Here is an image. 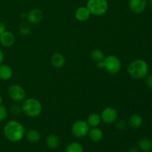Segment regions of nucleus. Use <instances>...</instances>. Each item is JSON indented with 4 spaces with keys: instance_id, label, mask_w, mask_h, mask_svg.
Listing matches in <instances>:
<instances>
[{
    "instance_id": "obj_1",
    "label": "nucleus",
    "mask_w": 152,
    "mask_h": 152,
    "mask_svg": "<svg viewBox=\"0 0 152 152\" xmlns=\"http://www.w3.org/2000/svg\"><path fill=\"white\" fill-rule=\"evenodd\" d=\"M25 127L16 120H9L4 124L3 133L8 141L18 142L22 140L25 135Z\"/></svg>"
},
{
    "instance_id": "obj_2",
    "label": "nucleus",
    "mask_w": 152,
    "mask_h": 152,
    "mask_svg": "<svg viewBox=\"0 0 152 152\" xmlns=\"http://www.w3.org/2000/svg\"><path fill=\"white\" fill-rule=\"evenodd\" d=\"M128 74L135 79H143L149 72L148 63L142 59L134 60L128 65Z\"/></svg>"
},
{
    "instance_id": "obj_3",
    "label": "nucleus",
    "mask_w": 152,
    "mask_h": 152,
    "mask_svg": "<svg viewBox=\"0 0 152 152\" xmlns=\"http://www.w3.org/2000/svg\"><path fill=\"white\" fill-rule=\"evenodd\" d=\"M22 111L28 117L35 118L37 117L42 111V105L38 99L35 98H28L22 101L21 105Z\"/></svg>"
},
{
    "instance_id": "obj_4",
    "label": "nucleus",
    "mask_w": 152,
    "mask_h": 152,
    "mask_svg": "<svg viewBox=\"0 0 152 152\" xmlns=\"http://www.w3.org/2000/svg\"><path fill=\"white\" fill-rule=\"evenodd\" d=\"M86 7L91 14L94 16H102L108 9L107 0H88Z\"/></svg>"
},
{
    "instance_id": "obj_5",
    "label": "nucleus",
    "mask_w": 152,
    "mask_h": 152,
    "mask_svg": "<svg viewBox=\"0 0 152 152\" xmlns=\"http://www.w3.org/2000/svg\"><path fill=\"white\" fill-rule=\"evenodd\" d=\"M103 62L104 69L106 70L109 74H117L121 70V61L115 55H108L105 56Z\"/></svg>"
},
{
    "instance_id": "obj_6",
    "label": "nucleus",
    "mask_w": 152,
    "mask_h": 152,
    "mask_svg": "<svg viewBox=\"0 0 152 152\" xmlns=\"http://www.w3.org/2000/svg\"><path fill=\"white\" fill-rule=\"evenodd\" d=\"M90 126L85 120H77L74 122L71 127V132L75 137L83 138L88 134Z\"/></svg>"
},
{
    "instance_id": "obj_7",
    "label": "nucleus",
    "mask_w": 152,
    "mask_h": 152,
    "mask_svg": "<svg viewBox=\"0 0 152 152\" xmlns=\"http://www.w3.org/2000/svg\"><path fill=\"white\" fill-rule=\"evenodd\" d=\"M7 94L9 97L16 102H22L26 97V92L25 89L18 84H13L9 86Z\"/></svg>"
},
{
    "instance_id": "obj_8",
    "label": "nucleus",
    "mask_w": 152,
    "mask_h": 152,
    "mask_svg": "<svg viewBox=\"0 0 152 152\" xmlns=\"http://www.w3.org/2000/svg\"><path fill=\"white\" fill-rule=\"evenodd\" d=\"M100 117L103 123L106 124H112L115 123L118 119V113L115 108L107 107L102 110Z\"/></svg>"
},
{
    "instance_id": "obj_9",
    "label": "nucleus",
    "mask_w": 152,
    "mask_h": 152,
    "mask_svg": "<svg viewBox=\"0 0 152 152\" xmlns=\"http://www.w3.org/2000/svg\"><path fill=\"white\" fill-rule=\"evenodd\" d=\"M146 0H129V7L131 11L135 14H140L145 10Z\"/></svg>"
},
{
    "instance_id": "obj_10",
    "label": "nucleus",
    "mask_w": 152,
    "mask_h": 152,
    "mask_svg": "<svg viewBox=\"0 0 152 152\" xmlns=\"http://www.w3.org/2000/svg\"><path fill=\"white\" fill-rule=\"evenodd\" d=\"M43 16L44 15H43L42 11L38 8L32 9L26 15L28 22L31 24H34V25L40 23L42 21Z\"/></svg>"
},
{
    "instance_id": "obj_11",
    "label": "nucleus",
    "mask_w": 152,
    "mask_h": 152,
    "mask_svg": "<svg viewBox=\"0 0 152 152\" xmlns=\"http://www.w3.org/2000/svg\"><path fill=\"white\" fill-rule=\"evenodd\" d=\"M16 37L14 34L8 31H5L0 35V44L4 48H10L15 44Z\"/></svg>"
},
{
    "instance_id": "obj_12",
    "label": "nucleus",
    "mask_w": 152,
    "mask_h": 152,
    "mask_svg": "<svg viewBox=\"0 0 152 152\" xmlns=\"http://www.w3.org/2000/svg\"><path fill=\"white\" fill-rule=\"evenodd\" d=\"M91 13L86 6L78 7L75 11V17L80 22H86L90 18Z\"/></svg>"
},
{
    "instance_id": "obj_13",
    "label": "nucleus",
    "mask_w": 152,
    "mask_h": 152,
    "mask_svg": "<svg viewBox=\"0 0 152 152\" xmlns=\"http://www.w3.org/2000/svg\"><path fill=\"white\" fill-rule=\"evenodd\" d=\"M50 63L54 68H61L65 65V59L61 53H54L50 58Z\"/></svg>"
},
{
    "instance_id": "obj_14",
    "label": "nucleus",
    "mask_w": 152,
    "mask_h": 152,
    "mask_svg": "<svg viewBox=\"0 0 152 152\" xmlns=\"http://www.w3.org/2000/svg\"><path fill=\"white\" fill-rule=\"evenodd\" d=\"M88 136L92 142H99L103 138V132L99 128L94 127L92 129H90V130H89Z\"/></svg>"
},
{
    "instance_id": "obj_15",
    "label": "nucleus",
    "mask_w": 152,
    "mask_h": 152,
    "mask_svg": "<svg viewBox=\"0 0 152 152\" xmlns=\"http://www.w3.org/2000/svg\"><path fill=\"white\" fill-rule=\"evenodd\" d=\"M13 77V69L8 65H0V79L1 80H8Z\"/></svg>"
},
{
    "instance_id": "obj_16",
    "label": "nucleus",
    "mask_w": 152,
    "mask_h": 152,
    "mask_svg": "<svg viewBox=\"0 0 152 152\" xmlns=\"http://www.w3.org/2000/svg\"><path fill=\"white\" fill-rule=\"evenodd\" d=\"M143 120L140 114H133L129 120V124L133 129H138L142 126Z\"/></svg>"
},
{
    "instance_id": "obj_17",
    "label": "nucleus",
    "mask_w": 152,
    "mask_h": 152,
    "mask_svg": "<svg viewBox=\"0 0 152 152\" xmlns=\"http://www.w3.org/2000/svg\"><path fill=\"white\" fill-rule=\"evenodd\" d=\"M45 143L48 148H50V149H56L59 145V139L56 135L50 134L46 138Z\"/></svg>"
},
{
    "instance_id": "obj_18",
    "label": "nucleus",
    "mask_w": 152,
    "mask_h": 152,
    "mask_svg": "<svg viewBox=\"0 0 152 152\" xmlns=\"http://www.w3.org/2000/svg\"><path fill=\"white\" fill-rule=\"evenodd\" d=\"M25 137L30 142H37L41 138V134L36 129H30L25 132Z\"/></svg>"
},
{
    "instance_id": "obj_19",
    "label": "nucleus",
    "mask_w": 152,
    "mask_h": 152,
    "mask_svg": "<svg viewBox=\"0 0 152 152\" xmlns=\"http://www.w3.org/2000/svg\"><path fill=\"white\" fill-rule=\"evenodd\" d=\"M86 122H87L90 127L94 128L97 127L98 126H99V124L102 122V120H101V117L99 114H96V113H93V114H91L88 117Z\"/></svg>"
},
{
    "instance_id": "obj_20",
    "label": "nucleus",
    "mask_w": 152,
    "mask_h": 152,
    "mask_svg": "<svg viewBox=\"0 0 152 152\" xmlns=\"http://www.w3.org/2000/svg\"><path fill=\"white\" fill-rule=\"evenodd\" d=\"M138 148L144 152L151 151L152 149V141L147 138H142L137 142Z\"/></svg>"
},
{
    "instance_id": "obj_21",
    "label": "nucleus",
    "mask_w": 152,
    "mask_h": 152,
    "mask_svg": "<svg viewBox=\"0 0 152 152\" xmlns=\"http://www.w3.org/2000/svg\"><path fill=\"white\" fill-rule=\"evenodd\" d=\"M105 57V56L103 51L99 50V49H94L91 52V58L92 60L96 62V63L101 62V61H103Z\"/></svg>"
},
{
    "instance_id": "obj_22",
    "label": "nucleus",
    "mask_w": 152,
    "mask_h": 152,
    "mask_svg": "<svg viewBox=\"0 0 152 152\" xmlns=\"http://www.w3.org/2000/svg\"><path fill=\"white\" fill-rule=\"evenodd\" d=\"M83 146L77 142H71L65 148V152H83Z\"/></svg>"
},
{
    "instance_id": "obj_23",
    "label": "nucleus",
    "mask_w": 152,
    "mask_h": 152,
    "mask_svg": "<svg viewBox=\"0 0 152 152\" xmlns=\"http://www.w3.org/2000/svg\"><path fill=\"white\" fill-rule=\"evenodd\" d=\"M19 32L23 36L30 35L31 32V27L28 23H23L21 25L20 28H19Z\"/></svg>"
},
{
    "instance_id": "obj_24",
    "label": "nucleus",
    "mask_w": 152,
    "mask_h": 152,
    "mask_svg": "<svg viewBox=\"0 0 152 152\" xmlns=\"http://www.w3.org/2000/svg\"><path fill=\"white\" fill-rule=\"evenodd\" d=\"M22 111V107H21V105H13V106L10 108V113H11L13 116L19 115Z\"/></svg>"
},
{
    "instance_id": "obj_25",
    "label": "nucleus",
    "mask_w": 152,
    "mask_h": 152,
    "mask_svg": "<svg viewBox=\"0 0 152 152\" xmlns=\"http://www.w3.org/2000/svg\"><path fill=\"white\" fill-rule=\"evenodd\" d=\"M7 108L3 105H0V122L3 121L7 118Z\"/></svg>"
},
{
    "instance_id": "obj_26",
    "label": "nucleus",
    "mask_w": 152,
    "mask_h": 152,
    "mask_svg": "<svg viewBox=\"0 0 152 152\" xmlns=\"http://www.w3.org/2000/svg\"><path fill=\"white\" fill-rule=\"evenodd\" d=\"M116 123V126H117V129H119L120 130H125L127 127V123L125 120H117L115 122Z\"/></svg>"
},
{
    "instance_id": "obj_27",
    "label": "nucleus",
    "mask_w": 152,
    "mask_h": 152,
    "mask_svg": "<svg viewBox=\"0 0 152 152\" xmlns=\"http://www.w3.org/2000/svg\"><path fill=\"white\" fill-rule=\"evenodd\" d=\"M145 83H146L147 87L149 89H152V75H147Z\"/></svg>"
},
{
    "instance_id": "obj_28",
    "label": "nucleus",
    "mask_w": 152,
    "mask_h": 152,
    "mask_svg": "<svg viewBox=\"0 0 152 152\" xmlns=\"http://www.w3.org/2000/svg\"><path fill=\"white\" fill-rule=\"evenodd\" d=\"M6 31V26L3 22H0V35Z\"/></svg>"
},
{
    "instance_id": "obj_29",
    "label": "nucleus",
    "mask_w": 152,
    "mask_h": 152,
    "mask_svg": "<svg viewBox=\"0 0 152 152\" xmlns=\"http://www.w3.org/2000/svg\"><path fill=\"white\" fill-rule=\"evenodd\" d=\"M4 53H3L2 50L0 49V65L3 63V62H4Z\"/></svg>"
},
{
    "instance_id": "obj_30",
    "label": "nucleus",
    "mask_w": 152,
    "mask_h": 152,
    "mask_svg": "<svg viewBox=\"0 0 152 152\" xmlns=\"http://www.w3.org/2000/svg\"><path fill=\"white\" fill-rule=\"evenodd\" d=\"M96 65L100 69H104V62L103 61H101V62H99L96 63Z\"/></svg>"
},
{
    "instance_id": "obj_31",
    "label": "nucleus",
    "mask_w": 152,
    "mask_h": 152,
    "mask_svg": "<svg viewBox=\"0 0 152 152\" xmlns=\"http://www.w3.org/2000/svg\"><path fill=\"white\" fill-rule=\"evenodd\" d=\"M127 152H139V151H138V149L137 148H132Z\"/></svg>"
},
{
    "instance_id": "obj_32",
    "label": "nucleus",
    "mask_w": 152,
    "mask_h": 152,
    "mask_svg": "<svg viewBox=\"0 0 152 152\" xmlns=\"http://www.w3.org/2000/svg\"><path fill=\"white\" fill-rule=\"evenodd\" d=\"M3 103V98L0 96V105H2Z\"/></svg>"
},
{
    "instance_id": "obj_33",
    "label": "nucleus",
    "mask_w": 152,
    "mask_h": 152,
    "mask_svg": "<svg viewBox=\"0 0 152 152\" xmlns=\"http://www.w3.org/2000/svg\"><path fill=\"white\" fill-rule=\"evenodd\" d=\"M149 5H150V7H151V9L152 10V0H149Z\"/></svg>"
}]
</instances>
